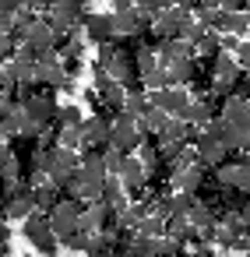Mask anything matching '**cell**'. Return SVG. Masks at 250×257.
<instances>
[{
	"label": "cell",
	"instance_id": "cell-1",
	"mask_svg": "<svg viewBox=\"0 0 250 257\" xmlns=\"http://www.w3.org/2000/svg\"><path fill=\"white\" fill-rule=\"evenodd\" d=\"M141 145H145V134L138 131V120H131V116L120 113V116L109 123V148L127 159V155H138Z\"/></svg>",
	"mask_w": 250,
	"mask_h": 257
},
{
	"label": "cell",
	"instance_id": "cell-2",
	"mask_svg": "<svg viewBox=\"0 0 250 257\" xmlns=\"http://www.w3.org/2000/svg\"><path fill=\"white\" fill-rule=\"evenodd\" d=\"M22 113H25V120L32 123V127H50V123H57V116H60V106H57V99L50 95V92H36V95H25L22 99Z\"/></svg>",
	"mask_w": 250,
	"mask_h": 257
},
{
	"label": "cell",
	"instance_id": "cell-3",
	"mask_svg": "<svg viewBox=\"0 0 250 257\" xmlns=\"http://www.w3.org/2000/svg\"><path fill=\"white\" fill-rule=\"evenodd\" d=\"M85 15H88V8L74 4V0H60V4H53V8L46 11V22H50L53 36H57V39H64V36H71V29H78V25H81V18H85Z\"/></svg>",
	"mask_w": 250,
	"mask_h": 257
},
{
	"label": "cell",
	"instance_id": "cell-4",
	"mask_svg": "<svg viewBox=\"0 0 250 257\" xmlns=\"http://www.w3.org/2000/svg\"><path fill=\"white\" fill-rule=\"evenodd\" d=\"M22 232H25V239H29L39 253H57V250H60V243H57V236H53V229H50V215H43V211H32V215L25 218Z\"/></svg>",
	"mask_w": 250,
	"mask_h": 257
},
{
	"label": "cell",
	"instance_id": "cell-5",
	"mask_svg": "<svg viewBox=\"0 0 250 257\" xmlns=\"http://www.w3.org/2000/svg\"><path fill=\"white\" fill-rule=\"evenodd\" d=\"M78 218H81V208H78L74 201H57V208L50 211V229H53L57 243H64L67 236L81 232V229H78Z\"/></svg>",
	"mask_w": 250,
	"mask_h": 257
},
{
	"label": "cell",
	"instance_id": "cell-6",
	"mask_svg": "<svg viewBox=\"0 0 250 257\" xmlns=\"http://www.w3.org/2000/svg\"><path fill=\"white\" fill-rule=\"evenodd\" d=\"M106 148H109V120L88 116V120L81 123V152H85V155H88V152L102 155Z\"/></svg>",
	"mask_w": 250,
	"mask_h": 257
},
{
	"label": "cell",
	"instance_id": "cell-7",
	"mask_svg": "<svg viewBox=\"0 0 250 257\" xmlns=\"http://www.w3.org/2000/svg\"><path fill=\"white\" fill-rule=\"evenodd\" d=\"M215 187L250 194V169L243 166V159H239V162H225V166H218V169H215Z\"/></svg>",
	"mask_w": 250,
	"mask_h": 257
},
{
	"label": "cell",
	"instance_id": "cell-8",
	"mask_svg": "<svg viewBox=\"0 0 250 257\" xmlns=\"http://www.w3.org/2000/svg\"><path fill=\"white\" fill-rule=\"evenodd\" d=\"M81 29H85V39L102 46V43H113L116 39V29H113V15H99V11H88L81 18Z\"/></svg>",
	"mask_w": 250,
	"mask_h": 257
},
{
	"label": "cell",
	"instance_id": "cell-9",
	"mask_svg": "<svg viewBox=\"0 0 250 257\" xmlns=\"http://www.w3.org/2000/svg\"><path fill=\"white\" fill-rule=\"evenodd\" d=\"M190 102V95H187V88H166V92H148V106L152 109H159V113H166L169 120H176L180 113H183V106Z\"/></svg>",
	"mask_w": 250,
	"mask_h": 257
},
{
	"label": "cell",
	"instance_id": "cell-10",
	"mask_svg": "<svg viewBox=\"0 0 250 257\" xmlns=\"http://www.w3.org/2000/svg\"><path fill=\"white\" fill-rule=\"evenodd\" d=\"M187 222H190V229H194V239L197 243H211L215 239V229H218V215L208 208V204H194L190 208V215H187Z\"/></svg>",
	"mask_w": 250,
	"mask_h": 257
},
{
	"label": "cell",
	"instance_id": "cell-11",
	"mask_svg": "<svg viewBox=\"0 0 250 257\" xmlns=\"http://www.w3.org/2000/svg\"><path fill=\"white\" fill-rule=\"evenodd\" d=\"M169 183L176 187V194L197 197V194L208 187V169H204V166H194V169H173V180H169Z\"/></svg>",
	"mask_w": 250,
	"mask_h": 257
},
{
	"label": "cell",
	"instance_id": "cell-12",
	"mask_svg": "<svg viewBox=\"0 0 250 257\" xmlns=\"http://www.w3.org/2000/svg\"><path fill=\"white\" fill-rule=\"evenodd\" d=\"M32 211H36L32 190H29L25 183H15V187H8V194H4V215H8V218H29Z\"/></svg>",
	"mask_w": 250,
	"mask_h": 257
},
{
	"label": "cell",
	"instance_id": "cell-13",
	"mask_svg": "<svg viewBox=\"0 0 250 257\" xmlns=\"http://www.w3.org/2000/svg\"><path fill=\"white\" fill-rule=\"evenodd\" d=\"M36 85H46V92H50V95H53L57 88H64V85H67V74H64V67H60L57 53L39 57V67H36Z\"/></svg>",
	"mask_w": 250,
	"mask_h": 257
},
{
	"label": "cell",
	"instance_id": "cell-14",
	"mask_svg": "<svg viewBox=\"0 0 250 257\" xmlns=\"http://www.w3.org/2000/svg\"><path fill=\"white\" fill-rule=\"evenodd\" d=\"M113 225V208L109 204H92V208H85L81 211V218H78V229L81 232H88V236H102L106 229Z\"/></svg>",
	"mask_w": 250,
	"mask_h": 257
},
{
	"label": "cell",
	"instance_id": "cell-15",
	"mask_svg": "<svg viewBox=\"0 0 250 257\" xmlns=\"http://www.w3.org/2000/svg\"><path fill=\"white\" fill-rule=\"evenodd\" d=\"M218 116L236 131V134H243V131H250V106L243 102V99H236V95H229V99H222V106H218Z\"/></svg>",
	"mask_w": 250,
	"mask_h": 257
},
{
	"label": "cell",
	"instance_id": "cell-16",
	"mask_svg": "<svg viewBox=\"0 0 250 257\" xmlns=\"http://www.w3.org/2000/svg\"><path fill=\"white\" fill-rule=\"evenodd\" d=\"M106 78H113V81H116V85H123V88H127V85H134V81H138V64H134V57L120 50V53L113 57V64L106 67Z\"/></svg>",
	"mask_w": 250,
	"mask_h": 257
},
{
	"label": "cell",
	"instance_id": "cell-17",
	"mask_svg": "<svg viewBox=\"0 0 250 257\" xmlns=\"http://www.w3.org/2000/svg\"><path fill=\"white\" fill-rule=\"evenodd\" d=\"M159 64L162 67H173V64H183V60H194V46H187L183 39H169V43H159Z\"/></svg>",
	"mask_w": 250,
	"mask_h": 257
},
{
	"label": "cell",
	"instance_id": "cell-18",
	"mask_svg": "<svg viewBox=\"0 0 250 257\" xmlns=\"http://www.w3.org/2000/svg\"><path fill=\"white\" fill-rule=\"evenodd\" d=\"M215 113H218V109H215L211 102H204V99H190L176 120H183L187 127H204L208 120H215Z\"/></svg>",
	"mask_w": 250,
	"mask_h": 257
},
{
	"label": "cell",
	"instance_id": "cell-19",
	"mask_svg": "<svg viewBox=\"0 0 250 257\" xmlns=\"http://www.w3.org/2000/svg\"><path fill=\"white\" fill-rule=\"evenodd\" d=\"M187 141H190V127L183 123V120H169L166 127H162V134H159V148H187Z\"/></svg>",
	"mask_w": 250,
	"mask_h": 257
},
{
	"label": "cell",
	"instance_id": "cell-20",
	"mask_svg": "<svg viewBox=\"0 0 250 257\" xmlns=\"http://www.w3.org/2000/svg\"><path fill=\"white\" fill-rule=\"evenodd\" d=\"M57 197H60V190L50 183V180H43L39 187H32V201H36V211H43V215H50L53 208H57Z\"/></svg>",
	"mask_w": 250,
	"mask_h": 257
},
{
	"label": "cell",
	"instance_id": "cell-21",
	"mask_svg": "<svg viewBox=\"0 0 250 257\" xmlns=\"http://www.w3.org/2000/svg\"><path fill=\"white\" fill-rule=\"evenodd\" d=\"M166 123H169V116H166V113H159V109H152V106H148V109H145V113H141V120H138V131H141V134H145V138H159V134H162V127H166Z\"/></svg>",
	"mask_w": 250,
	"mask_h": 257
},
{
	"label": "cell",
	"instance_id": "cell-22",
	"mask_svg": "<svg viewBox=\"0 0 250 257\" xmlns=\"http://www.w3.org/2000/svg\"><path fill=\"white\" fill-rule=\"evenodd\" d=\"M134 64H138V81H145V78H152L162 64H159V50L155 46H145L141 53H134Z\"/></svg>",
	"mask_w": 250,
	"mask_h": 257
},
{
	"label": "cell",
	"instance_id": "cell-23",
	"mask_svg": "<svg viewBox=\"0 0 250 257\" xmlns=\"http://www.w3.org/2000/svg\"><path fill=\"white\" fill-rule=\"evenodd\" d=\"M148 109V92H127L123 95V106H120V113L123 116H131V120H141V113Z\"/></svg>",
	"mask_w": 250,
	"mask_h": 257
},
{
	"label": "cell",
	"instance_id": "cell-24",
	"mask_svg": "<svg viewBox=\"0 0 250 257\" xmlns=\"http://www.w3.org/2000/svg\"><path fill=\"white\" fill-rule=\"evenodd\" d=\"M134 236H145V239H162V236H166V218H155V215H145Z\"/></svg>",
	"mask_w": 250,
	"mask_h": 257
},
{
	"label": "cell",
	"instance_id": "cell-25",
	"mask_svg": "<svg viewBox=\"0 0 250 257\" xmlns=\"http://www.w3.org/2000/svg\"><path fill=\"white\" fill-rule=\"evenodd\" d=\"M57 123L60 127H81L85 123V116H81V106H60V116H57Z\"/></svg>",
	"mask_w": 250,
	"mask_h": 257
},
{
	"label": "cell",
	"instance_id": "cell-26",
	"mask_svg": "<svg viewBox=\"0 0 250 257\" xmlns=\"http://www.w3.org/2000/svg\"><path fill=\"white\" fill-rule=\"evenodd\" d=\"M204 36H208V29H204V25H201V22H190V25H187V29H183V32H180V39H183V43H187V46H197V43H201V39H204Z\"/></svg>",
	"mask_w": 250,
	"mask_h": 257
},
{
	"label": "cell",
	"instance_id": "cell-27",
	"mask_svg": "<svg viewBox=\"0 0 250 257\" xmlns=\"http://www.w3.org/2000/svg\"><path fill=\"white\" fill-rule=\"evenodd\" d=\"M60 67H64L67 81H78V78H81V71H85V60H81V57H67V60H60Z\"/></svg>",
	"mask_w": 250,
	"mask_h": 257
},
{
	"label": "cell",
	"instance_id": "cell-28",
	"mask_svg": "<svg viewBox=\"0 0 250 257\" xmlns=\"http://www.w3.org/2000/svg\"><path fill=\"white\" fill-rule=\"evenodd\" d=\"M60 246H67V250H85V253H88V246H92V236H88V232H74V236H67Z\"/></svg>",
	"mask_w": 250,
	"mask_h": 257
},
{
	"label": "cell",
	"instance_id": "cell-29",
	"mask_svg": "<svg viewBox=\"0 0 250 257\" xmlns=\"http://www.w3.org/2000/svg\"><path fill=\"white\" fill-rule=\"evenodd\" d=\"M236 64H239V71H246L250 74V39H239V46H236Z\"/></svg>",
	"mask_w": 250,
	"mask_h": 257
},
{
	"label": "cell",
	"instance_id": "cell-30",
	"mask_svg": "<svg viewBox=\"0 0 250 257\" xmlns=\"http://www.w3.org/2000/svg\"><path fill=\"white\" fill-rule=\"evenodd\" d=\"M239 222H243V229L250 232V201H246V204L239 208Z\"/></svg>",
	"mask_w": 250,
	"mask_h": 257
},
{
	"label": "cell",
	"instance_id": "cell-31",
	"mask_svg": "<svg viewBox=\"0 0 250 257\" xmlns=\"http://www.w3.org/2000/svg\"><path fill=\"white\" fill-rule=\"evenodd\" d=\"M194 257H222V253H215L211 246H197V253H194Z\"/></svg>",
	"mask_w": 250,
	"mask_h": 257
},
{
	"label": "cell",
	"instance_id": "cell-32",
	"mask_svg": "<svg viewBox=\"0 0 250 257\" xmlns=\"http://www.w3.org/2000/svg\"><path fill=\"white\" fill-rule=\"evenodd\" d=\"M0 257H11V243H0Z\"/></svg>",
	"mask_w": 250,
	"mask_h": 257
},
{
	"label": "cell",
	"instance_id": "cell-33",
	"mask_svg": "<svg viewBox=\"0 0 250 257\" xmlns=\"http://www.w3.org/2000/svg\"><path fill=\"white\" fill-rule=\"evenodd\" d=\"M0 218H4V190H0Z\"/></svg>",
	"mask_w": 250,
	"mask_h": 257
},
{
	"label": "cell",
	"instance_id": "cell-34",
	"mask_svg": "<svg viewBox=\"0 0 250 257\" xmlns=\"http://www.w3.org/2000/svg\"><path fill=\"white\" fill-rule=\"evenodd\" d=\"M113 257H131V253H127V250H120V253H113Z\"/></svg>",
	"mask_w": 250,
	"mask_h": 257
},
{
	"label": "cell",
	"instance_id": "cell-35",
	"mask_svg": "<svg viewBox=\"0 0 250 257\" xmlns=\"http://www.w3.org/2000/svg\"><path fill=\"white\" fill-rule=\"evenodd\" d=\"M46 257H64V253H60V250H57V253H46Z\"/></svg>",
	"mask_w": 250,
	"mask_h": 257
}]
</instances>
